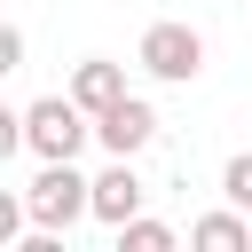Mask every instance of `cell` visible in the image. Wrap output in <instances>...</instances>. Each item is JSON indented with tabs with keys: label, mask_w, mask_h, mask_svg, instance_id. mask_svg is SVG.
Listing matches in <instances>:
<instances>
[{
	"label": "cell",
	"mask_w": 252,
	"mask_h": 252,
	"mask_svg": "<svg viewBox=\"0 0 252 252\" xmlns=\"http://www.w3.org/2000/svg\"><path fill=\"white\" fill-rule=\"evenodd\" d=\"M118 252H173V228H165V220H142V213H134V220L118 228Z\"/></svg>",
	"instance_id": "cell-8"
},
{
	"label": "cell",
	"mask_w": 252,
	"mask_h": 252,
	"mask_svg": "<svg viewBox=\"0 0 252 252\" xmlns=\"http://www.w3.org/2000/svg\"><path fill=\"white\" fill-rule=\"evenodd\" d=\"M71 94H79V102L102 118L110 102H126V71H118V63H102V55H87V63L71 71Z\"/></svg>",
	"instance_id": "cell-6"
},
{
	"label": "cell",
	"mask_w": 252,
	"mask_h": 252,
	"mask_svg": "<svg viewBox=\"0 0 252 252\" xmlns=\"http://www.w3.org/2000/svg\"><path fill=\"white\" fill-rule=\"evenodd\" d=\"M16 63H24V32L8 24V32H0V71H16Z\"/></svg>",
	"instance_id": "cell-10"
},
{
	"label": "cell",
	"mask_w": 252,
	"mask_h": 252,
	"mask_svg": "<svg viewBox=\"0 0 252 252\" xmlns=\"http://www.w3.org/2000/svg\"><path fill=\"white\" fill-rule=\"evenodd\" d=\"M142 197H150V189H142L134 158H110V165L94 173V220H102V228H126V220L142 213Z\"/></svg>",
	"instance_id": "cell-5"
},
{
	"label": "cell",
	"mask_w": 252,
	"mask_h": 252,
	"mask_svg": "<svg viewBox=\"0 0 252 252\" xmlns=\"http://www.w3.org/2000/svg\"><path fill=\"white\" fill-rule=\"evenodd\" d=\"M189 244H197V252H252V220H244V205L205 213V220L189 228Z\"/></svg>",
	"instance_id": "cell-7"
},
{
	"label": "cell",
	"mask_w": 252,
	"mask_h": 252,
	"mask_svg": "<svg viewBox=\"0 0 252 252\" xmlns=\"http://www.w3.org/2000/svg\"><path fill=\"white\" fill-rule=\"evenodd\" d=\"M94 142H102L110 158H134V150L158 142V110H150L142 94H126V102H110V110L94 118Z\"/></svg>",
	"instance_id": "cell-4"
},
{
	"label": "cell",
	"mask_w": 252,
	"mask_h": 252,
	"mask_svg": "<svg viewBox=\"0 0 252 252\" xmlns=\"http://www.w3.org/2000/svg\"><path fill=\"white\" fill-rule=\"evenodd\" d=\"M220 197H228V205H244V213H252V150H236V158H228V165H220Z\"/></svg>",
	"instance_id": "cell-9"
},
{
	"label": "cell",
	"mask_w": 252,
	"mask_h": 252,
	"mask_svg": "<svg viewBox=\"0 0 252 252\" xmlns=\"http://www.w3.org/2000/svg\"><path fill=\"white\" fill-rule=\"evenodd\" d=\"M24 205H32V228H71L79 213H94V181H87L71 158H39Z\"/></svg>",
	"instance_id": "cell-2"
},
{
	"label": "cell",
	"mask_w": 252,
	"mask_h": 252,
	"mask_svg": "<svg viewBox=\"0 0 252 252\" xmlns=\"http://www.w3.org/2000/svg\"><path fill=\"white\" fill-rule=\"evenodd\" d=\"M87 134H94V110H87L79 94H39V102L24 110V150H32V158H79Z\"/></svg>",
	"instance_id": "cell-1"
},
{
	"label": "cell",
	"mask_w": 252,
	"mask_h": 252,
	"mask_svg": "<svg viewBox=\"0 0 252 252\" xmlns=\"http://www.w3.org/2000/svg\"><path fill=\"white\" fill-rule=\"evenodd\" d=\"M134 63H142L150 79H165V87H189V79L205 71V39H197L189 24H150L142 47H134Z\"/></svg>",
	"instance_id": "cell-3"
}]
</instances>
